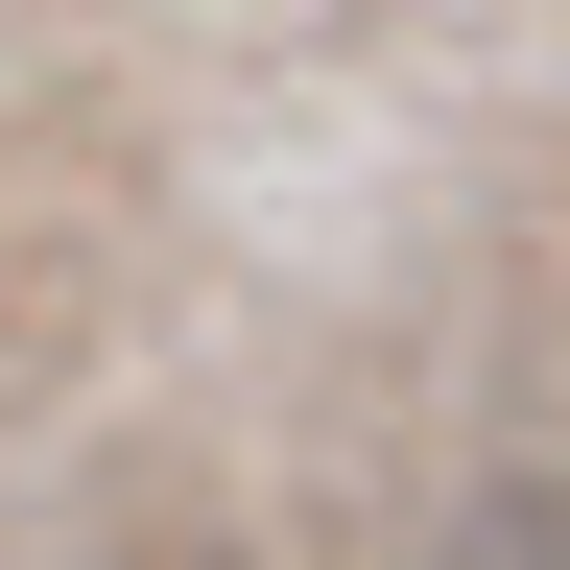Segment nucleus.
<instances>
[{"label": "nucleus", "mask_w": 570, "mask_h": 570, "mask_svg": "<svg viewBox=\"0 0 570 570\" xmlns=\"http://www.w3.org/2000/svg\"><path fill=\"white\" fill-rule=\"evenodd\" d=\"M452 570H570V499H499V523H475Z\"/></svg>", "instance_id": "obj_1"}]
</instances>
